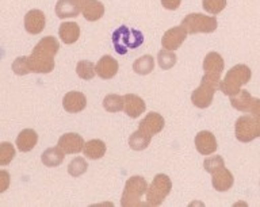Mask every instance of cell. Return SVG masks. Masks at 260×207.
<instances>
[{"instance_id": "obj_5", "label": "cell", "mask_w": 260, "mask_h": 207, "mask_svg": "<svg viewBox=\"0 0 260 207\" xmlns=\"http://www.w3.org/2000/svg\"><path fill=\"white\" fill-rule=\"evenodd\" d=\"M172 190V182L167 175L158 174L154 176L146 190V204L148 206H160Z\"/></svg>"}, {"instance_id": "obj_29", "label": "cell", "mask_w": 260, "mask_h": 207, "mask_svg": "<svg viewBox=\"0 0 260 207\" xmlns=\"http://www.w3.org/2000/svg\"><path fill=\"white\" fill-rule=\"evenodd\" d=\"M103 107H105L109 113H118L123 110V96L115 95V93H110L103 99Z\"/></svg>"}, {"instance_id": "obj_19", "label": "cell", "mask_w": 260, "mask_h": 207, "mask_svg": "<svg viewBox=\"0 0 260 207\" xmlns=\"http://www.w3.org/2000/svg\"><path fill=\"white\" fill-rule=\"evenodd\" d=\"M81 6H83V3L77 2V0H58L54 11L60 19L75 18L81 12Z\"/></svg>"}, {"instance_id": "obj_6", "label": "cell", "mask_w": 260, "mask_h": 207, "mask_svg": "<svg viewBox=\"0 0 260 207\" xmlns=\"http://www.w3.org/2000/svg\"><path fill=\"white\" fill-rule=\"evenodd\" d=\"M219 85V81L214 80L209 76L202 77V81L197 89H195L192 95H191V101L195 107L198 109H206L211 105L213 101V97H214V93L217 91V87Z\"/></svg>"}, {"instance_id": "obj_33", "label": "cell", "mask_w": 260, "mask_h": 207, "mask_svg": "<svg viewBox=\"0 0 260 207\" xmlns=\"http://www.w3.org/2000/svg\"><path fill=\"white\" fill-rule=\"evenodd\" d=\"M203 10L211 15H217L226 7V0H202Z\"/></svg>"}, {"instance_id": "obj_11", "label": "cell", "mask_w": 260, "mask_h": 207, "mask_svg": "<svg viewBox=\"0 0 260 207\" xmlns=\"http://www.w3.org/2000/svg\"><path fill=\"white\" fill-rule=\"evenodd\" d=\"M164 118L160 115L158 113H148L145 115V118L140 122L138 125V130L142 131L144 134H146L148 137H153L156 134H158L164 129Z\"/></svg>"}, {"instance_id": "obj_24", "label": "cell", "mask_w": 260, "mask_h": 207, "mask_svg": "<svg viewBox=\"0 0 260 207\" xmlns=\"http://www.w3.org/2000/svg\"><path fill=\"white\" fill-rule=\"evenodd\" d=\"M64 152L57 146V148H49L41 156V161L45 166H58L61 162L64 161Z\"/></svg>"}, {"instance_id": "obj_38", "label": "cell", "mask_w": 260, "mask_h": 207, "mask_svg": "<svg viewBox=\"0 0 260 207\" xmlns=\"http://www.w3.org/2000/svg\"><path fill=\"white\" fill-rule=\"evenodd\" d=\"M248 113H251V115H255V117L260 118V99L253 97V100H252L251 107L248 110Z\"/></svg>"}, {"instance_id": "obj_27", "label": "cell", "mask_w": 260, "mask_h": 207, "mask_svg": "<svg viewBox=\"0 0 260 207\" xmlns=\"http://www.w3.org/2000/svg\"><path fill=\"white\" fill-rule=\"evenodd\" d=\"M150 140L152 138L148 137L146 134H144L142 131L137 130V131H134L129 138V146L133 150H144L146 149L150 144Z\"/></svg>"}, {"instance_id": "obj_16", "label": "cell", "mask_w": 260, "mask_h": 207, "mask_svg": "<svg viewBox=\"0 0 260 207\" xmlns=\"http://www.w3.org/2000/svg\"><path fill=\"white\" fill-rule=\"evenodd\" d=\"M118 69H119V64L115 58H113L109 54H106L98 61V64L95 65V71H96V75L105 80H109V79H113L115 75L118 73Z\"/></svg>"}, {"instance_id": "obj_15", "label": "cell", "mask_w": 260, "mask_h": 207, "mask_svg": "<svg viewBox=\"0 0 260 207\" xmlns=\"http://www.w3.org/2000/svg\"><path fill=\"white\" fill-rule=\"evenodd\" d=\"M62 106L67 113H81L87 106V97L84 93L79 92V91H71L62 99Z\"/></svg>"}, {"instance_id": "obj_39", "label": "cell", "mask_w": 260, "mask_h": 207, "mask_svg": "<svg viewBox=\"0 0 260 207\" xmlns=\"http://www.w3.org/2000/svg\"><path fill=\"white\" fill-rule=\"evenodd\" d=\"M77 2H80V3H84L85 0H77Z\"/></svg>"}, {"instance_id": "obj_35", "label": "cell", "mask_w": 260, "mask_h": 207, "mask_svg": "<svg viewBox=\"0 0 260 207\" xmlns=\"http://www.w3.org/2000/svg\"><path fill=\"white\" fill-rule=\"evenodd\" d=\"M12 71L18 76H24L30 73V68L27 64V57H18L14 62H12Z\"/></svg>"}, {"instance_id": "obj_8", "label": "cell", "mask_w": 260, "mask_h": 207, "mask_svg": "<svg viewBox=\"0 0 260 207\" xmlns=\"http://www.w3.org/2000/svg\"><path fill=\"white\" fill-rule=\"evenodd\" d=\"M260 137V118L243 115L236 122V138L241 142H251Z\"/></svg>"}, {"instance_id": "obj_34", "label": "cell", "mask_w": 260, "mask_h": 207, "mask_svg": "<svg viewBox=\"0 0 260 207\" xmlns=\"http://www.w3.org/2000/svg\"><path fill=\"white\" fill-rule=\"evenodd\" d=\"M203 166H205L206 172L213 174V172H215V170L219 169V168L225 166V162H223V158L221 157V156H211V157L205 160Z\"/></svg>"}, {"instance_id": "obj_30", "label": "cell", "mask_w": 260, "mask_h": 207, "mask_svg": "<svg viewBox=\"0 0 260 207\" xmlns=\"http://www.w3.org/2000/svg\"><path fill=\"white\" fill-rule=\"evenodd\" d=\"M176 61H178V57L175 53H172V50H167V49H162L160 50L157 54V62L160 65V68L161 69H171L176 64Z\"/></svg>"}, {"instance_id": "obj_26", "label": "cell", "mask_w": 260, "mask_h": 207, "mask_svg": "<svg viewBox=\"0 0 260 207\" xmlns=\"http://www.w3.org/2000/svg\"><path fill=\"white\" fill-rule=\"evenodd\" d=\"M154 68V60L150 54L140 57L133 62V71L138 75H148L153 71Z\"/></svg>"}, {"instance_id": "obj_37", "label": "cell", "mask_w": 260, "mask_h": 207, "mask_svg": "<svg viewBox=\"0 0 260 207\" xmlns=\"http://www.w3.org/2000/svg\"><path fill=\"white\" fill-rule=\"evenodd\" d=\"M180 3H182V0H161L162 7L166 10H171V11L178 10L180 7Z\"/></svg>"}, {"instance_id": "obj_14", "label": "cell", "mask_w": 260, "mask_h": 207, "mask_svg": "<svg viewBox=\"0 0 260 207\" xmlns=\"http://www.w3.org/2000/svg\"><path fill=\"white\" fill-rule=\"evenodd\" d=\"M46 18L41 10H30L24 15V28L28 34H40L45 28Z\"/></svg>"}, {"instance_id": "obj_28", "label": "cell", "mask_w": 260, "mask_h": 207, "mask_svg": "<svg viewBox=\"0 0 260 207\" xmlns=\"http://www.w3.org/2000/svg\"><path fill=\"white\" fill-rule=\"evenodd\" d=\"M76 73L77 76L83 79V80H91L96 75V71H95V65L91 61L83 60L77 62Z\"/></svg>"}, {"instance_id": "obj_7", "label": "cell", "mask_w": 260, "mask_h": 207, "mask_svg": "<svg viewBox=\"0 0 260 207\" xmlns=\"http://www.w3.org/2000/svg\"><path fill=\"white\" fill-rule=\"evenodd\" d=\"M182 26L190 34L197 32H213L217 30L218 22L215 16L203 15V14H188L182 20Z\"/></svg>"}, {"instance_id": "obj_10", "label": "cell", "mask_w": 260, "mask_h": 207, "mask_svg": "<svg viewBox=\"0 0 260 207\" xmlns=\"http://www.w3.org/2000/svg\"><path fill=\"white\" fill-rule=\"evenodd\" d=\"M223 66H225L223 58L217 52L207 53L205 60H203V71H205V75L217 81L221 80V73L223 71Z\"/></svg>"}, {"instance_id": "obj_18", "label": "cell", "mask_w": 260, "mask_h": 207, "mask_svg": "<svg viewBox=\"0 0 260 207\" xmlns=\"http://www.w3.org/2000/svg\"><path fill=\"white\" fill-rule=\"evenodd\" d=\"M211 183H213V187L215 190L219 191V192H223V191L231 190L233 187V183H235V178L229 169H226L225 166L219 168L215 172L211 174Z\"/></svg>"}, {"instance_id": "obj_12", "label": "cell", "mask_w": 260, "mask_h": 207, "mask_svg": "<svg viewBox=\"0 0 260 207\" xmlns=\"http://www.w3.org/2000/svg\"><path fill=\"white\" fill-rule=\"evenodd\" d=\"M58 148H60L65 154H76L80 153L84 149L85 142L81 135L76 133H67L61 135L58 140Z\"/></svg>"}, {"instance_id": "obj_17", "label": "cell", "mask_w": 260, "mask_h": 207, "mask_svg": "<svg viewBox=\"0 0 260 207\" xmlns=\"http://www.w3.org/2000/svg\"><path fill=\"white\" fill-rule=\"evenodd\" d=\"M123 110L126 115L130 118H138L142 113H145L146 105L144 99L134 95V93H127L123 96Z\"/></svg>"}, {"instance_id": "obj_36", "label": "cell", "mask_w": 260, "mask_h": 207, "mask_svg": "<svg viewBox=\"0 0 260 207\" xmlns=\"http://www.w3.org/2000/svg\"><path fill=\"white\" fill-rule=\"evenodd\" d=\"M10 183H11L10 174H8L7 170L0 169V194H3L4 191H7V188L10 187Z\"/></svg>"}, {"instance_id": "obj_32", "label": "cell", "mask_w": 260, "mask_h": 207, "mask_svg": "<svg viewBox=\"0 0 260 207\" xmlns=\"http://www.w3.org/2000/svg\"><path fill=\"white\" fill-rule=\"evenodd\" d=\"M88 169V164L83 157L73 158L68 165V174L73 178H79L83 174H85Z\"/></svg>"}, {"instance_id": "obj_25", "label": "cell", "mask_w": 260, "mask_h": 207, "mask_svg": "<svg viewBox=\"0 0 260 207\" xmlns=\"http://www.w3.org/2000/svg\"><path fill=\"white\" fill-rule=\"evenodd\" d=\"M253 100V97L251 96V93L248 92L247 89H240L239 93H236L233 96H231V103L236 110L243 111V113H248V110L251 107V103Z\"/></svg>"}, {"instance_id": "obj_21", "label": "cell", "mask_w": 260, "mask_h": 207, "mask_svg": "<svg viewBox=\"0 0 260 207\" xmlns=\"http://www.w3.org/2000/svg\"><path fill=\"white\" fill-rule=\"evenodd\" d=\"M58 36H60L61 41L67 45L75 44L79 37H80V27L79 24L75 22H64L60 24L58 28Z\"/></svg>"}, {"instance_id": "obj_2", "label": "cell", "mask_w": 260, "mask_h": 207, "mask_svg": "<svg viewBox=\"0 0 260 207\" xmlns=\"http://www.w3.org/2000/svg\"><path fill=\"white\" fill-rule=\"evenodd\" d=\"M252 72L249 66L244 64L235 65L233 68L229 69L226 73V76L223 77V80L219 81V89L222 91V93L233 96L236 93L240 92V88L243 85L248 84L251 80Z\"/></svg>"}, {"instance_id": "obj_23", "label": "cell", "mask_w": 260, "mask_h": 207, "mask_svg": "<svg viewBox=\"0 0 260 207\" xmlns=\"http://www.w3.org/2000/svg\"><path fill=\"white\" fill-rule=\"evenodd\" d=\"M106 144L102 140H91L84 145V154L91 160H99L106 154Z\"/></svg>"}, {"instance_id": "obj_1", "label": "cell", "mask_w": 260, "mask_h": 207, "mask_svg": "<svg viewBox=\"0 0 260 207\" xmlns=\"http://www.w3.org/2000/svg\"><path fill=\"white\" fill-rule=\"evenodd\" d=\"M60 49V44L54 37H44L36 45L31 54L27 57L30 72L50 73L54 69V57Z\"/></svg>"}, {"instance_id": "obj_31", "label": "cell", "mask_w": 260, "mask_h": 207, "mask_svg": "<svg viewBox=\"0 0 260 207\" xmlns=\"http://www.w3.org/2000/svg\"><path fill=\"white\" fill-rule=\"evenodd\" d=\"M15 157V148L11 142H2L0 144V166L8 165Z\"/></svg>"}, {"instance_id": "obj_9", "label": "cell", "mask_w": 260, "mask_h": 207, "mask_svg": "<svg viewBox=\"0 0 260 207\" xmlns=\"http://www.w3.org/2000/svg\"><path fill=\"white\" fill-rule=\"evenodd\" d=\"M187 34H188V32H187V30L183 27L182 24H180V26H176V27L170 28V30H167L161 38L162 48L167 49V50H172V52H175V50L180 48L183 42L186 41Z\"/></svg>"}, {"instance_id": "obj_13", "label": "cell", "mask_w": 260, "mask_h": 207, "mask_svg": "<svg viewBox=\"0 0 260 207\" xmlns=\"http://www.w3.org/2000/svg\"><path fill=\"white\" fill-rule=\"evenodd\" d=\"M195 148L199 153L203 156H209V154L214 153L218 144H217V138L213 133L207 131V130H202L195 135Z\"/></svg>"}, {"instance_id": "obj_3", "label": "cell", "mask_w": 260, "mask_h": 207, "mask_svg": "<svg viewBox=\"0 0 260 207\" xmlns=\"http://www.w3.org/2000/svg\"><path fill=\"white\" fill-rule=\"evenodd\" d=\"M144 42V36L136 28H129L127 26H121L113 32L114 49L118 54H126L129 49H137Z\"/></svg>"}, {"instance_id": "obj_22", "label": "cell", "mask_w": 260, "mask_h": 207, "mask_svg": "<svg viewBox=\"0 0 260 207\" xmlns=\"http://www.w3.org/2000/svg\"><path fill=\"white\" fill-rule=\"evenodd\" d=\"M38 142V134L32 129H24L16 137V146L20 152H30Z\"/></svg>"}, {"instance_id": "obj_20", "label": "cell", "mask_w": 260, "mask_h": 207, "mask_svg": "<svg viewBox=\"0 0 260 207\" xmlns=\"http://www.w3.org/2000/svg\"><path fill=\"white\" fill-rule=\"evenodd\" d=\"M81 12L88 22H96L105 15V6L99 0H85L81 6Z\"/></svg>"}, {"instance_id": "obj_4", "label": "cell", "mask_w": 260, "mask_h": 207, "mask_svg": "<svg viewBox=\"0 0 260 207\" xmlns=\"http://www.w3.org/2000/svg\"><path fill=\"white\" fill-rule=\"evenodd\" d=\"M148 190V183L142 176H133L125 184L123 194L121 198V204L123 207L142 206L141 196Z\"/></svg>"}]
</instances>
